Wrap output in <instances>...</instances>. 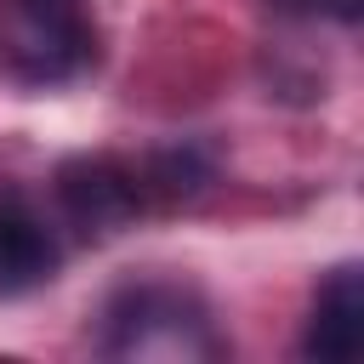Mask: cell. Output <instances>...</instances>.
I'll return each instance as SVG.
<instances>
[{
  "label": "cell",
  "mask_w": 364,
  "mask_h": 364,
  "mask_svg": "<svg viewBox=\"0 0 364 364\" xmlns=\"http://www.w3.org/2000/svg\"><path fill=\"white\" fill-rule=\"evenodd\" d=\"M102 353L119 364H210L222 336L205 301L182 284H131L102 313Z\"/></svg>",
  "instance_id": "1"
},
{
  "label": "cell",
  "mask_w": 364,
  "mask_h": 364,
  "mask_svg": "<svg viewBox=\"0 0 364 364\" xmlns=\"http://www.w3.org/2000/svg\"><path fill=\"white\" fill-rule=\"evenodd\" d=\"M6 63L28 85H57L91 63L85 0H6Z\"/></svg>",
  "instance_id": "2"
},
{
  "label": "cell",
  "mask_w": 364,
  "mask_h": 364,
  "mask_svg": "<svg viewBox=\"0 0 364 364\" xmlns=\"http://www.w3.org/2000/svg\"><path fill=\"white\" fill-rule=\"evenodd\" d=\"M57 210L74 233L85 239H108L119 228H131L142 216V193H136V171L125 159H108V154H85V159H68L57 171Z\"/></svg>",
  "instance_id": "3"
},
{
  "label": "cell",
  "mask_w": 364,
  "mask_h": 364,
  "mask_svg": "<svg viewBox=\"0 0 364 364\" xmlns=\"http://www.w3.org/2000/svg\"><path fill=\"white\" fill-rule=\"evenodd\" d=\"M57 262H63V245H57L51 222L28 199L6 193L0 199V296L40 290L57 273Z\"/></svg>",
  "instance_id": "4"
},
{
  "label": "cell",
  "mask_w": 364,
  "mask_h": 364,
  "mask_svg": "<svg viewBox=\"0 0 364 364\" xmlns=\"http://www.w3.org/2000/svg\"><path fill=\"white\" fill-rule=\"evenodd\" d=\"M364 347V273L358 267H336L318 296H313V318L301 336V353L318 364H347Z\"/></svg>",
  "instance_id": "5"
},
{
  "label": "cell",
  "mask_w": 364,
  "mask_h": 364,
  "mask_svg": "<svg viewBox=\"0 0 364 364\" xmlns=\"http://www.w3.org/2000/svg\"><path fill=\"white\" fill-rule=\"evenodd\" d=\"M273 11H336V17H358V0H267Z\"/></svg>",
  "instance_id": "6"
}]
</instances>
